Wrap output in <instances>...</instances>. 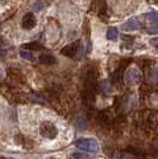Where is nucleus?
<instances>
[{
  "label": "nucleus",
  "mask_w": 158,
  "mask_h": 159,
  "mask_svg": "<svg viewBox=\"0 0 158 159\" xmlns=\"http://www.w3.org/2000/svg\"><path fill=\"white\" fill-rule=\"evenodd\" d=\"M23 48H25L27 50H42L43 49V47L40 45V43H37V42H31V43L24 44Z\"/></svg>",
  "instance_id": "10"
},
{
  "label": "nucleus",
  "mask_w": 158,
  "mask_h": 159,
  "mask_svg": "<svg viewBox=\"0 0 158 159\" xmlns=\"http://www.w3.org/2000/svg\"><path fill=\"white\" fill-rule=\"evenodd\" d=\"M124 80H125V83L127 86H136L142 80V74L137 68H130L125 73Z\"/></svg>",
  "instance_id": "3"
},
{
  "label": "nucleus",
  "mask_w": 158,
  "mask_h": 159,
  "mask_svg": "<svg viewBox=\"0 0 158 159\" xmlns=\"http://www.w3.org/2000/svg\"><path fill=\"white\" fill-rule=\"evenodd\" d=\"M40 63L44 64V66H53L56 63V58L53 57V55H48V53H43L38 57Z\"/></svg>",
  "instance_id": "7"
},
{
  "label": "nucleus",
  "mask_w": 158,
  "mask_h": 159,
  "mask_svg": "<svg viewBox=\"0 0 158 159\" xmlns=\"http://www.w3.org/2000/svg\"><path fill=\"white\" fill-rule=\"evenodd\" d=\"M72 157L75 159H92L88 154H86V153H79V152L72 153Z\"/></svg>",
  "instance_id": "15"
},
{
  "label": "nucleus",
  "mask_w": 158,
  "mask_h": 159,
  "mask_svg": "<svg viewBox=\"0 0 158 159\" xmlns=\"http://www.w3.org/2000/svg\"><path fill=\"white\" fill-rule=\"evenodd\" d=\"M151 45H153V47H155L158 50V37H155V38H152V39H151Z\"/></svg>",
  "instance_id": "16"
},
{
  "label": "nucleus",
  "mask_w": 158,
  "mask_h": 159,
  "mask_svg": "<svg viewBox=\"0 0 158 159\" xmlns=\"http://www.w3.org/2000/svg\"><path fill=\"white\" fill-rule=\"evenodd\" d=\"M36 24H37L36 17H35V14L31 13V12H27V13L23 17V19H21V27H23L24 30H32L33 27L36 26Z\"/></svg>",
  "instance_id": "5"
},
{
  "label": "nucleus",
  "mask_w": 158,
  "mask_h": 159,
  "mask_svg": "<svg viewBox=\"0 0 158 159\" xmlns=\"http://www.w3.org/2000/svg\"><path fill=\"white\" fill-rule=\"evenodd\" d=\"M20 57H21L23 60H27V61L33 60L32 53H31V51H29V50H23V51H20Z\"/></svg>",
  "instance_id": "13"
},
{
  "label": "nucleus",
  "mask_w": 158,
  "mask_h": 159,
  "mask_svg": "<svg viewBox=\"0 0 158 159\" xmlns=\"http://www.w3.org/2000/svg\"><path fill=\"white\" fill-rule=\"evenodd\" d=\"M75 146L86 152L95 153L99 151V144L95 139H79L75 141Z\"/></svg>",
  "instance_id": "2"
},
{
  "label": "nucleus",
  "mask_w": 158,
  "mask_h": 159,
  "mask_svg": "<svg viewBox=\"0 0 158 159\" xmlns=\"http://www.w3.org/2000/svg\"><path fill=\"white\" fill-rule=\"evenodd\" d=\"M80 50V40H76V42H72L70 44H68L66 47L61 50V53L66 57H74L76 56V53L79 52Z\"/></svg>",
  "instance_id": "4"
},
{
  "label": "nucleus",
  "mask_w": 158,
  "mask_h": 159,
  "mask_svg": "<svg viewBox=\"0 0 158 159\" xmlns=\"http://www.w3.org/2000/svg\"><path fill=\"white\" fill-rule=\"evenodd\" d=\"M101 89H102V92L105 94H109L112 92V83H111L109 81L105 80V81L101 83Z\"/></svg>",
  "instance_id": "11"
},
{
  "label": "nucleus",
  "mask_w": 158,
  "mask_h": 159,
  "mask_svg": "<svg viewBox=\"0 0 158 159\" xmlns=\"http://www.w3.org/2000/svg\"><path fill=\"white\" fill-rule=\"evenodd\" d=\"M150 80H151L153 83H157L158 82V66H155L150 73Z\"/></svg>",
  "instance_id": "12"
},
{
  "label": "nucleus",
  "mask_w": 158,
  "mask_h": 159,
  "mask_svg": "<svg viewBox=\"0 0 158 159\" xmlns=\"http://www.w3.org/2000/svg\"><path fill=\"white\" fill-rule=\"evenodd\" d=\"M44 6H45V5H44V2H43L42 0H37V1L33 4V11H35V12H40V11L44 8Z\"/></svg>",
  "instance_id": "14"
},
{
  "label": "nucleus",
  "mask_w": 158,
  "mask_h": 159,
  "mask_svg": "<svg viewBox=\"0 0 158 159\" xmlns=\"http://www.w3.org/2000/svg\"><path fill=\"white\" fill-rule=\"evenodd\" d=\"M40 134L46 139H55L58 134V129L51 121H43L40 126Z\"/></svg>",
  "instance_id": "1"
},
{
  "label": "nucleus",
  "mask_w": 158,
  "mask_h": 159,
  "mask_svg": "<svg viewBox=\"0 0 158 159\" xmlns=\"http://www.w3.org/2000/svg\"><path fill=\"white\" fill-rule=\"evenodd\" d=\"M142 26V23L138 18H132L127 20L125 24H123V30L126 32H132V31H137Z\"/></svg>",
  "instance_id": "6"
},
{
  "label": "nucleus",
  "mask_w": 158,
  "mask_h": 159,
  "mask_svg": "<svg viewBox=\"0 0 158 159\" xmlns=\"http://www.w3.org/2000/svg\"><path fill=\"white\" fill-rule=\"evenodd\" d=\"M146 19L151 26L158 27V12H149L146 13Z\"/></svg>",
  "instance_id": "8"
},
{
  "label": "nucleus",
  "mask_w": 158,
  "mask_h": 159,
  "mask_svg": "<svg viewBox=\"0 0 158 159\" xmlns=\"http://www.w3.org/2000/svg\"><path fill=\"white\" fill-rule=\"evenodd\" d=\"M118 30L117 27H109L107 30V38L109 40H117L118 39Z\"/></svg>",
  "instance_id": "9"
}]
</instances>
